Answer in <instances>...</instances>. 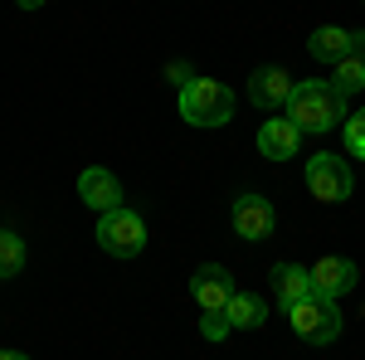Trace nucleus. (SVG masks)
Masks as SVG:
<instances>
[{"label":"nucleus","instance_id":"nucleus-1","mask_svg":"<svg viewBox=\"0 0 365 360\" xmlns=\"http://www.w3.org/2000/svg\"><path fill=\"white\" fill-rule=\"evenodd\" d=\"M282 108H287V122H297V132L307 137V132H331L336 127L341 117H346V98L331 83L307 78V83H292Z\"/></svg>","mask_w":365,"mask_h":360},{"label":"nucleus","instance_id":"nucleus-2","mask_svg":"<svg viewBox=\"0 0 365 360\" xmlns=\"http://www.w3.org/2000/svg\"><path fill=\"white\" fill-rule=\"evenodd\" d=\"M180 117L190 122V127H225L229 117H234V93L225 83H215V78H190V83L180 88Z\"/></svg>","mask_w":365,"mask_h":360},{"label":"nucleus","instance_id":"nucleus-3","mask_svg":"<svg viewBox=\"0 0 365 360\" xmlns=\"http://www.w3.org/2000/svg\"><path fill=\"white\" fill-rule=\"evenodd\" d=\"M287 322H292V331L312 341V346H331L341 336V307L336 297H322V292H307V297H297V302L287 307Z\"/></svg>","mask_w":365,"mask_h":360},{"label":"nucleus","instance_id":"nucleus-4","mask_svg":"<svg viewBox=\"0 0 365 360\" xmlns=\"http://www.w3.org/2000/svg\"><path fill=\"white\" fill-rule=\"evenodd\" d=\"M98 249L113 253V258H137L141 249H146V224H141V215H132V210H108L103 220H98Z\"/></svg>","mask_w":365,"mask_h":360},{"label":"nucleus","instance_id":"nucleus-5","mask_svg":"<svg viewBox=\"0 0 365 360\" xmlns=\"http://www.w3.org/2000/svg\"><path fill=\"white\" fill-rule=\"evenodd\" d=\"M307 190H312V200H322V205H341V200H351V190H356V175H351V166H346L341 156L317 151L307 161Z\"/></svg>","mask_w":365,"mask_h":360},{"label":"nucleus","instance_id":"nucleus-6","mask_svg":"<svg viewBox=\"0 0 365 360\" xmlns=\"http://www.w3.org/2000/svg\"><path fill=\"white\" fill-rule=\"evenodd\" d=\"M273 224H278V215H273V205L263 200V195H234V234L239 239H249V244H258V239H268L273 234Z\"/></svg>","mask_w":365,"mask_h":360},{"label":"nucleus","instance_id":"nucleus-7","mask_svg":"<svg viewBox=\"0 0 365 360\" xmlns=\"http://www.w3.org/2000/svg\"><path fill=\"white\" fill-rule=\"evenodd\" d=\"M78 200H83L88 210L108 215V210H117V205H122V185H117V175H113V170L88 166L83 175H78Z\"/></svg>","mask_w":365,"mask_h":360},{"label":"nucleus","instance_id":"nucleus-8","mask_svg":"<svg viewBox=\"0 0 365 360\" xmlns=\"http://www.w3.org/2000/svg\"><path fill=\"white\" fill-rule=\"evenodd\" d=\"M190 297L200 302V312H215V307H225L229 297H234V277H229L220 263H205V268H195V277H190Z\"/></svg>","mask_w":365,"mask_h":360},{"label":"nucleus","instance_id":"nucleus-9","mask_svg":"<svg viewBox=\"0 0 365 360\" xmlns=\"http://www.w3.org/2000/svg\"><path fill=\"white\" fill-rule=\"evenodd\" d=\"M356 263L351 258H317V268H312V292H322V297H346L351 287H356Z\"/></svg>","mask_w":365,"mask_h":360},{"label":"nucleus","instance_id":"nucleus-10","mask_svg":"<svg viewBox=\"0 0 365 360\" xmlns=\"http://www.w3.org/2000/svg\"><path fill=\"white\" fill-rule=\"evenodd\" d=\"M297 146H302V132H297V122H287V117H273V122L258 127V151H263L268 161H292Z\"/></svg>","mask_w":365,"mask_h":360},{"label":"nucleus","instance_id":"nucleus-11","mask_svg":"<svg viewBox=\"0 0 365 360\" xmlns=\"http://www.w3.org/2000/svg\"><path fill=\"white\" fill-rule=\"evenodd\" d=\"M287 93H292V78L282 73L278 63L253 68V73H249V103H253V108H282Z\"/></svg>","mask_w":365,"mask_h":360},{"label":"nucleus","instance_id":"nucleus-12","mask_svg":"<svg viewBox=\"0 0 365 360\" xmlns=\"http://www.w3.org/2000/svg\"><path fill=\"white\" fill-rule=\"evenodd\" d=\"M331 88H336L341 98H356V93H365V39H361V34L351 39V54L336 63V78H331Z\"/></svg>","mask_w":365,"mask_h":360},{"label":"nucleus","instance_id":"nucleus-13","mask_svg":"<svg viewBox=\"0 0 365 360\" xmlns=\"http://www.w3.org/2000/svg\"><path fill=\"white\" fill-rule=\"evenodd\" d=\"M307 292H312L307 268H297V263H278V268H273V302H278L282 312L297 302V297H307Z\"/></svg>","mask_w":365,"mask_h":360},{"label":"nucleus","instance_id":"nucleus-14","mask_svg":"<svg viewBox=\"0 0 365 360\" xmlns=\"http://www.w3.org/2000/svg\"><path fill=\"white\" fill-rule=\"evenodd\" d=\"M225 312H229V326H234V331H258V326L268 322V302L253 297V292H234L225 302Z\"/></svg>","mask_w":365,"mask_h":360},{"label":"nucleus","instance_id":"nucleus-15","mask_svg":"<svg viewBox=\"0 0 365 360\" xmlns=\"http://www.w3.org/2000/svg\"><path fill=\"white\" fill-rule=\"evenodd\" d=\"M351 29H341V25H322L317 34L307 39V49H312V58H322V63H341V58L351 54Z\"/></svg>","mask_w":365,"mask_h":360},{"label":"nucleus","instance_id":"nucleus-16","mask_svg":"<svg viewBox=\"0 0 365 360\" xmlns=\"http://www.w3.org/2000/svg\"><path fill=\"white\" fill-rule=\"evenodd\" d=\"M20 268H25V239L0 229V277H15Z\"/></svg>","mask_w":365,"mask_h":360},{"label":"nucleus","instance_id":"nucleus-17","mask_svg":"<svg viewBox=\"0 0 365 360\" xmlns=\"http://www.w3.org/2000/svg\"><path fill=\"white\" fill-rule=\"evenodd\" d=\"M346 146H351L356 161H365V108L346 117Z\"/></svg>","mask_w":365,"mask_h":360},{"label":"nucleus","instance_id":"nucleus-18","mask_svg":"<svg viewBox=\"0 0 365 360\" xmlns=\"http://www.w3.org/2000/svg\"><path fill=\"white\" fill-rule=\"evenodd\" d=\"M229 331H234V326H229V312H225V307L205 312V322H200V336H205V341H225Z\"/></svg>","mask_w":365,"mask_h":360},{"label":"nucleus","instance_id":"nucleus-19","mask_svg":"<svg viewBox=\"0 0 365 360\" xmlns=\"http://www.w3.org/2000/svg\"><path fill=\"white\" fill-rule=\"evenodd\" d=\"M166 73H170V78H175V83H180V88H185V83H190V78H195V68H190L185 58H175V63H170Z\"/></svg>","mask_w":365,"mask_h":360},{"label":"nucleus","instance_id":"nucleus-20","mask_svg":"<svg viewBox=\"0 0 365 360\" xmlns=\"http://www.w3.org/2000/svg\"><path fill=\"white\" fill-rule=\"evenodd\" d=\"M0 360H29L25 351H0Z\"/></svg>","mask_w":365,"mask_h":360},{"label":"nucleus","instance_id":"nucleus-21","mask_svg":"<svg viewBox=\"0 0 365 360\" xmlns=\"http://www.w3.org/2000/svg\"><path fill=\"white\" fill-rule=\"evenodd\" d=\"M15 5H25V10H39V5H44V0H15Z\"/></svg>","mask_w":365,"mask_h":360},{"label":"nucleus","instance_id":"nucleus-22","mask_svg":"<svg viewBox=\"0 0 365 360\" xmlns=\"http://www.w3.org/2000/svg\"><path fill=\"white\" fill-rule=\"evenodd\" d=\"M361 39H365V34H361Z\"/></svg>","mask_w":365,"mask_h":360}]
</instances>
